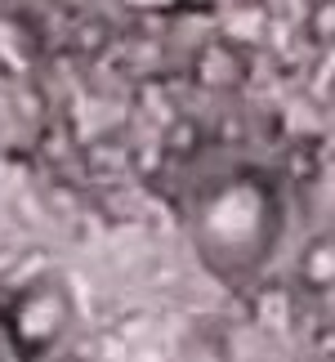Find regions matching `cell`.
<instances>
[{"label":"cell","mask_w":335,"mask_h":362,"mask_svg":"<svg viewBox=\"0 0 335 362\" xmlns=\"http://www.w3.org/2000/svg\"><path fill=\"white\" fill-rule=\"evenodd\" d=\"M13 340H18L23 354H45L54 340L63 336V327L72 322V300H67V291L54 282V277H45V282L27 286L18 300H13Z\"/></svg>","instance_id":"1"},{"label":"cell","mask_w":335,"mask_h":362,"mask_svg":"<svg viewBox=\"0 0 335 362\" xmlns=\"http://www.w3.org/2000/svg\"><path fill=\"white\" fill-rule=\"evenodd\" d=\"M188 76H192V86L206 90V94H233V90L246 86L250 59H246V49L237 45V40L211 36V40H201V45L192 49Z\"/></svg>","instance_id":"2"},{"label":"cell","mask_w":335,"mask_h":362,"mask_svg":"<svg viewBox=\"0 0 335 362\" xmlns=\"http://www.w3.org/2000/svg\"><path fill=\"white\" fill-rule=\"evenodd\" d=\"M134 157H139L134 139H125L121 130H99L94 139L76 144V161L86 170V179L90 184H103V188H117L134 170Z\"/></svg>","instance_id":"3"},{"label":"cell","mask_w":335,"mask_h":362,"mask_svg":"<svg viewBox=\"0 0 335 362\" xmlns=\"http://www.w3.org/2000/svg\"><path fill=\"white\" fill-rule=\"evenodd\" d=\"M295 282L309 296H331L335 291V233H317L295 255Z\"/></svg>","instance_id":"4"},{"label":"cell","mask_w":335,"mask_h":362,"mask_svg":"<svg viewBox=\"0 0 335 362\" xmlns=\"http://www.w3.org/2000/svg\"><path fill=\"white\" fill-rule=\"evenodd\" d=\"M161 157L165 161H175V165H188V161H197L206 148H211V130H206V121L201 117H192V112H179L170 125L161 130Z\"/></svg>","instance_id":"5"},{"label":"cell","mask_w":335,"mask_h":362,"mask_svg":"<svg viewBox=\"0 0 335 362\" xmlns=\"http://www.w3.org/2000/svg\"><path fill=\"white\" fill-rule=\"evenodd\" d=\"M40 206H45L49 219H59V224H72V219H81L90 211V192L67 184V179H54V184L40 188Z\"/></svg>","instance_id":"6"},{"label":"cell","mask_w":335,"mask_h":362,"mask_svg":"<svg viewBox=\"0 0 335 362\" xmlns=\"http://www.w3.org/2000/svg\"><path fill=\"white\" fill-rule=\"evenodd\" d=\"M67 45H72L81 59H99V54H107L112 45H117V27H112L107 18H81L72 27V36H67Z\"/></svg>","instance_id":"7"},{"label":"cell","mask_w":335,"mask_h":362,"mask_svg":"<svg viewBox=\"0 0 335 362\" xmlns=\"http://www.w3.org/2000/svg\"><path fill=\"white\" fill-rule=\"evenodd\" d=\"M304 40L317 49H335V0H309V9H304Z\"/></svg>","instance_id":"8"},{"label":"cell","mask_w":335,"mask_h":362,"mask_svg":"<svg viewBox=\"0 0 335 362\" xmlns=\"http://www.w3.org/2000/svg\"><path fill=\"white\" fill-rule=\"evenodd\" d=\"M317 170H322V152H317V144L300 139V144L286 148V175H290V184H313Z\"/></svg>","instance_id":"9"},{"label":"cell","mask_w":335,"mask_h":362,"mask_svg":"<svg viewBox=\"0 0 335 362\" xmlns=\"http://www.w3.org/2000/svg\"><path fill=\"white\" fill-rule=\"evenodd\" d=\"M309 358L313 362H335V322H317L309 331Z\"/></svg>","instance_id":"10"},{"label":"cell","mask_w":335,"mask_h":362,"mask_svg":"<svg viewBox=\"0 0 335 362\" xmlns=\"http://www.w3.org/2000/svg\"><path fill=\"white\" fill-rule=\"evenodd\" d=\"M134 13H184L188 0H125Z\"/></svg>","instance_id":"11"},{"label":"cell","mask_w":335,"mask_h":362,"mask_svg":"<svg viewBox=\"0 0 335 362\" xmlns=\"http://www.w3.org/2000/svg\"><path fill=\"white\" fill-rule=\"evenodd\" d=\"M18 264H23V250L18 246H0V282H13Z\"/></svg>","instance_id":"12"},{"label":"cell","mask_w":335,"mask_h":362,"mask_svg":"<svg viewBox=\"0 0 335 362\" xmlns=\"http://www.w3.org/2000/svg\"><path fill=\"white\" fill-rule=\"evenodd\" d=\"M130 362H170V358L157 344H139V349H130Z\"/></svg>","instance_id":"13"},{"label":"cell","mask_w":335,"mask_h":362,"mask_svg":"<svg viewBox=\"0 0 335 362\" xmlns=\"http://www.w3.org/2000/svg\"><path fill=\"white\" fill-rule=\"evenodd\" d=\"M45 5H67V0H45Z\"/></svg>","instance_id":"14"}]
</instances>
